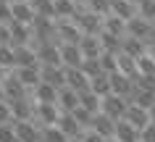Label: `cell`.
Instances as JSON below:
<instances>
[{
	"mask_svg": "<svg viewBox=\"0 0 155 142\" xmlns=\"http://www.w3.org/2000/svg\"><path fill=\"white\" fill-rule=\"evenodd\" d=\"M34 113H37V118H40L45 126L58 124V118H61V108H58V103H37Z\"/></svg>",
	"mask_w": 155,
	"mask_h": 142,
	"instance_id": "5bb4252c",
	"label": "cell"
},
{
	"mask_svg": "<svg viewBox=\"0 0 155 142\" xmlns=\"http://www.w3.org/2000/svg\"><path fill=\"white\" fill-rule=\"evenodd\" d=\"M74 3H76V5H84V3H87V0H74Z\"/></svg>",
	"mask_w": 155,
	"mask_h": 142,
	"instance_id": "db71d44e",
	"label": "cell"
},
{
	"mask_svg": "<svg viewBox=\"0 0 155 142\" xmlns=\"http://www.w3.org/2000/svg\"><path fill=\"white\" fill-rule=\"evenodd\" d=\"M100 45H103V53H113V55H118V53H124V37H118V34H110V32H100Z\"/></svg>",
	"mask_w": 155,
	"mask_h": 142,
	"instance_id": "603a6c76",
	"label": "cell"
},
{
	"mask_svg": "<svg viewBox=\"0 0 155 142\" xmlns=\"http://www.w3.org/2000/svg\"><path fill=\"white\" fill-rule=\"evenodd\" d=\"M100 63H103V71H105V74L118 71V55H113V53H103V55H100Z\"/></svg>",
	"mask_w": 155,
	"mask_h": 142,
	"instance_id": "f35d334b",
	"label": "cell"
},
{
	"mask_svg": "<svg viewBox=\"0 0 155 142\" xmlns=\"http://www.w3.org/2000/svg\"><path fill=\"white\" fill-rule=\"evenodd\" d=\"M66 87H71L76 92H84V90H90V76L84 74L82 68H66Z\"/></svg>",
	"mask_w": 155,
	"mask_h": 142,
	"instance_id": "9a60e30c",
	"label": "cell"
},
{
	"mask_svg": "<svg viewBox=\"0 0 155 142\" xmlns=\"http://www.w3.org/2000/svg\"><path fill=\"white\" fill-rule=\"evenodd\" d=\"M11 3H21V0H11Z\"/></svg>",
	"mask_w": 155,
	"mask_h": 142,
	"instance_id": "11a10c76",
	"label": "cell"
},
{
	"mask_svg": "<svg viewBox=\"0 0 155 142\" xmlns=\"http://www.w3.org/2000/svg\"><path fill=\"white\" fill-rule=\"evenodd\" d=\"M3 90H5V97H8V100H18V97H26V84L18 79L16 71H8V76L3 79Z\"/></svg>",
	"mask_w": 155,
	"mask_h": 142,
	"instance_id": "8992f818",
	"label": "cell"
},
{
	"mask_svg": "<svg viewBox=\"0 0 155 142\" xmlns=\"http://www.w3.org/2000/svg\"><path fill=\"white\" fill-rule=\"evenodd\" d=\"M11 11H13V21L18 24H34V18H37V11L29 0H21V3H11Z\"/></svg>",
	"mask_w": 155,
	"mask_h": 142,
	"instance_id": "ba28073f",
	"label": "cell"
},
{
	"mask_svg": "<svg viewBox=\"0 0 155 142\" xmlns=\"http://www.w3.org/2000/svg\"><path fill=\"white\" fill-rule=\"evenodd\" d=\"M42 82L53 84V87H66V68L63 66H42Z\"/></svg>",
	"mask_w": 155,
	"mask_h": 142,
	"instance_id": "7402d4cb",
	"label": "cell"
},
{
	"mask_svg": "<svg viewBox=\"0 0 155 142\" xmlns=\"http://www.w3.org/2000/svg\"><path fill=\"white\" fill-rule=\"evenodd\" d=\"M37 58H40V66H63V58H61V45L53 40L40 42L37 48Z\"/></svg>",
	"mask_w": 155,
	"mask_h": 142,
	"instance_id": "277c9868",
	"label": "cell"
},
{
	"mask_svg": "<svg viewBox=\"0 0 155 142\" xmlns=\"http://www.w3.org/2000/svg\"><path fill=\"white\" fill-rule=\"evenodd\" d=\"M84 5L90 11H95V13H100V16H108L110 13V0H87Z\"/></svg>",
	"mask_w": 155,
	"mask_h": 142,
	"instance_id": "60d3db41",
	"label": "cell"
},
{
	"mask_svg": "<svg viewBox=\"0 0 155 142\" xmlns=\"http://www.w3.org/2000/svg\"><path fill=\"white\" fill-rule=\"evenodd\" d=\"M79 50H82L84 58H100V55H103L100 34H82V40H79Z\"/></svg>",
	"mask_w": 155,
	"mask_h": 142,
	"instance_id": "7c38bea8",
	"label": "cell"
},
{
	"mask_svg": "<svg viewBox=\"0 0 155 142\" xmlns=\"http://www.w3.org/2000/svg\"><path fill=\"white\" fill-rule=\"evenodd\" d=\"M150 121H153V124H155V105H153V108H150Z\"/></svg>",
	"mask_w": 155,
	"mask_h": 142,
	"instance_id": "f5cc1de1",
	"label": "cell"
},
{
	"mask_svg": "<svg viewBox=\"0 0 155 142\" xmlns=\"http://www.w3.org/2000/svg\"><path fill=\"white\" fill-rule=\"evenodd\" d=\"M92 132L103 134V137H108V140H113L116 137V118H110L108 113H95V118H92Z\"/></svg>",
	"mask_w": 155,
	"mask_h": 142,
	"instance_id": "30bf717a",
	"label": "cell"
},
{
	"mask_svg": "<svg viewBox=\"0 0 155 142\" xmlns=\"http://www.w3.org/2000/svg\"><path fill=\"white\" fill-rule=\"evenodd\" d=\"M126 108H129V100L121 97V95H116V92L105 95V97H103V105H100V111L108 113L110 118H116V121H121V118L126 116Z\"/></svg>",
	"mask_w": 155,
	"mask_h": 142,
	"instance_id": "3957f363",
	"label": "cell"
},
{
	"mask_svg": "<svg viewBox=\"0 0 155 142\" xmlns=\"http://www.w3.org/2000/svg\"><path fill=\"white\" fill-rule=\"evenodd\" d=\"M58 108L66 111V113L76 111L79 108V92L71 90V87H61V90H58Z\"/></svg>",
	"mask_w": 155,
	"mask_h": 142,
	"instance_id": "d6986e66",
	"label": "cell"
},
{
	"mask_svg": "<svg viewBox=\"0 0 155 142\" xmlns=\"http://www.w3.org/2000/svg\"><path fill=\"white\" fill-rule=\"evenodd\" d=\"M16 142H21V140H16Z\"/></svg>",
	"mask_w": 155,
	"mask_h": 142,
	"instance_id": "6f0895ef",
	"label": "cell"
},
{
	"mask_svg": "<svg viewBox=\"0 0 155 142\" xmlns=\"http://www.w3.org/2000/svg\"><path fill=\"white\" fill-rule=\"evenodd\" d=\"M103 29L110 34H118V37H126V18L116 16V13H108L103 18Z\"/></svg>",
	"mask_w": 155,
	"mask_h": 142,
	"instance_id": "484cf974",
	"label": "cell"
},
{
	"mask_svg": "<svg viewBox=\"0 0 155 142\" xmlns=\"http://www.w3.org/2000/svg\"><path fill=\"white\" fill-rule=\"evenodd\" d=\"M110 13H116V16H121L129 21L134 13H137V5L131 3V0H110Z\"/></svg>",
	"mask_w": 155,
	"mask_h": 142,
	"instance_id": "f1b7e54d",
	"label": "cell"
},
{
	"mask_svg": "<svg viewBox=\"0 0 155 142\" xmlns=\"http://www.w3.org/2000/svg\"><path fill=\"white\" fill-rule=\"evenodd\" d=\"M11 45L13 48H21V45H29V40L34 37V29L29 24H18V21H11Z\"/></svg>",
	"mask_w": 155,
	"mask_h": 142,
	"instance_id": "9c48e42d",
	"label": "cell"
},
{
	"mask_svg": "<svg viewBox=\"0 0 155 142\" xmlns=\"http://www.w3.org/2000/svg\"><path fill=\"white\" fill-rule=\"evenodd\" d=\"M11 103V111H13V121H29L32 116V105L26 97H18V100H8Z\"/></svg>",
	"mask_w": 155,
	"mask_h": 142,
	"instance_id": "83f0119b",
	"label": "cell"
},
{
	"mask_svg": "<svg viewBox=\"0 0 155 142\" xmlns=\"http://www.w3.org/2000/svg\"><path fill=\"white\" fill-rule=\"evenodd\" d=\"M55 34H58L61 45H79L84 32L76 26L74 18H55Z\"/></svg>",
	"mask_w": 155,
	"mask_h": 142,
	"instance_id": "7a4b0ae2",
	"label": "cell"
},
{
	"mask_svg": "<svg viewBox=\"0 0 155 142\" xmlns=\"http://www.w3.org/2000/svg\"><path fill=\"white\" fill-rule=\"evenodd\" d=\"M71 113H74V118L82 124V129H84V126H87V129H92V118H95V113H90V111L82 108V105H79L76 111H71Z\"/></svg>",
	"mask_w": 155,
	"mask_h": 142,
	"instance_id": "ab89813d",
	"label": "cell"
},
{
	"mask_svg": "<svg viewBox=\"0 0 155 142\" xmlns=\"http://www.w3.org/2000/svg\"><path fill=\"white\" fill-rule=\"evenodd\" d=\"M13 121V111L8 100H0V124H11Z\"/></svg>",
	"mask_w": 155,
	"mask_h": 142,
	"instance_id": "7bdbcfd3",
	"label": "cell"
},
{
	"mask_svg": "<svg viewBox=\"0 0 155 142\" xmlns=\"http://www.w3.org/2000/svg\"><path fill=\"white\" fill-rule=\"evenodd\" d=\"M16 74L26 84V90H34L42 82V66H24V68H16Z\"/></svg>",
	"mask_w": 155,
	"mask_h": 142,
	"instance_id": "44dd1931",
	"label": "cell"
},
{
	"mask_svg": "<svg viewBox=\"0 0 155 142\" xmlns=\"http://www.w3.org/2000/svg\"><path fill=\"white\" fill-rule=\"evenodd\" d=\"M0 100H8L5 97V90H3V82H0Z\"/></svg>",
	"mask_w": 155,
	"mask_h": 142,
	"instance_id": "f907efd6",
	"label": "cell"
},
{
	"mask_svg": "<svg viewBox=\"0 0 155 142\" xmlns=\"http://www.w3.org/2000/svg\"><path fill=\"white\" fill-rule=\"evenodd\" d=\"M82 71L90 76V79H95V76H100V74H105V71H103V63H100V58H84Z\"/></svg>",
	"mask_w": 155,
	"mask_h": 142,
	"instance_id": "836d02e7",
	"label": "cell"
},
{
	"mask_svg": "<svg viewBox=\"0 0 155 142\" xmlns=\"http://www.w3.org/2000/svg\"><path fill=\"white\" fill-rule=\"evenodd\" d=\"M79 105H82V108H87L90 113H100L103 97H100L97 92H92V90H84V92H79Z\"/></svg>",
	"mask_w": 155,
	"mask_h": 142,
	"instance_id": "4316f807",
	"label": "cell"
},
{
	"mask_svg": "<svg viewBox=\"0 0 155 142\" xmlns=\"http://www.w3.org/2000/svg\"><path fill=\"white\" fill-rule=\"evenodd\" d=\"M131 3H134V5H137V3H139V0H131Z\"/></svg>",
	"mask_w": 155,
	"mask_h": 142,
	"instance_id": "9f6ffc18",
	"label": "cell"
},
{
	"mask_svg": "<svg viewBox=\"0 0 155 142\" xmlns=\"http://www.w3.org/2000/svg\"><path fill=\"white\" fill-rule=\"evenodd\" d=\"M42 142H68V134L61 132L58 124H53V126H45L42 129Z\"/></svg>",
	"mask_w": 155,
	"mask_h": 142,
	"instance_id": "d6a6232c",
	"label": "cell"
},
{
	"mask_svg": "<svg viewBox=\"0 0 155 142\" xmlns=\"http://www.w3.org/2000/svg\"><path fill=\"white\" fill-rule=\"evenodd\" d=\"M124 118H126L129 124H134L139 132H142L145 126L153 124V121H150V111L142 108V105H137V103H129V108H126V116H124Z\"/></svg>",
	"mask_w": 155,
	"mask_h": 142,
	"instance_id": "52a82bcc",
	"label": "cell"
},
{
	"mask_svg": "<svg viewBox=\"0 0 155 142\" xmlns=\"http://www.w3.org/2000/svg\"><path fill=\"white\" fill-rule=\"evenodd\" d=\"M0 21L11 24L13 21V11H11V0H0Z\"/></svg>",
	"mask_w": 155,
	"mask_h": 142,
	"instance_id": "ee69618b",
	"label": "cell"
},
{
	"mask_svg": "<svg viewBox=\"0 0 155 142\" xmlns=\"http://www.w3.org/2000/svg\"><path fill=\"white\" fill-rule=\"evenodd\" d=\"M103 18H105V16H100V13L90 11L87 5H79L76 13H74V21H76V26H79L84 34H100V32H103Z\"/></svg>",
	"mask_w": 155,
	"mask_h": 142,
	"instance_id": "6da1fadb",
	"label": "cell"
},
{
	"mask_svg": "<svg viewBox=\"0 0 155 142\" xmlns=\"http://www.w3.org/2000/svg\"><path fill=\"white\" fill-rule=\"evenodd\" d=\"M16 126V137L21 142H42V129L34 126L32 121H13Z\"/></svg>",
	"mask_w": 155,
	"mask_h": 142,
	"instance_id": "4fadbf2b",
	"label": "cell"
},
{
	"mask_svg": "<svg viewBox=\"0 0 155 142\" xmlns=\"http://www.w3.org/2000/svg\"><path fill=\"white\" fill-rule=\"evenodd\" d=\"M0 63L5 68H16V53L13 45H0Z\"/></svg>",
	"mask_w": 155,
	"mask_h": 142,
	"instance_id": "d590c367",
	"label": "cell"
},
{
	"mask_svg": "<svg viewBox=\"0 0 155 142\" xmlns=\"http://www.w3.org/2000/svg\"><path fill=\"white\" fill-rule=\"evenodd\" d=\"M137 68H139V76H153L155 79V61L150 58V53H145L142 58H137Z\"/></svg>",
	"mask_w": 155,
	"mask_h": 142,
	"instance_id": "e575fe53",
	"label": "cell"
},
{
	"mask_svg": "<svg viewBox=\"0 0 155 142\" xmlns=\"http://www.w3.org/2000/svg\"><path fill=\"white\" fill-rule=\"evenodd\" d=\"M34 5V11L40 13V16H50L55 18V5H53V0H29Z\"/></svg>",
	"mask_w": 155,
	"mask_h": 142,
	"instance_id": "8d00e7d4",
	"label": "cell"
},
{
	"mask_svg": "<svg viewBox=\"0 0 155 142\" xmlns=\"http://www.w3.org/2000/svg\"><path fill=\"white\" fill-rule=\"evenodd\" d=\"M147 53H150V58L155 61V45H150V50H147Z\"/></svg>",
	"mask_w": 155,
	"mask_h": 142,
	"instance_id": "816d5d0a",
	"label": "cell"
},
{
	"mask_svg": "<svg viewBox=\"0 0 155 142\" xmlns=\"http://www.w3.org/2000/svg\"><path fill=\"white\" fill-rule=\"evenodd\" d=\"M118 71L126 74V76H131V79L137 82V76H139L137 58H131V55H126V53H118Z\"/></svg>",
	"mask_w": 155,
	"mask_h": 142,
	"instance_id": "f546056e",
	"label": "cell"
},
{
	"mask_svg": "<svg viewBox=\"0 0 155 142\" xmlns=\"http://www.w3.org/2000/svg\"><path fill=\"white\" fill-rule=\"evenodd\" d=\"M150 29H153V21H147V18L139 16V13H134V16L126 21V34H131V37L147 40V37H150Z\"/></svg>",
	"mask_w": 155,
	"mask_h": 142,
	"instance_id": "8fae6325",
	"label": "cell"
},
{
	"mask_svg": "<svg viewBox=\"0 0 155 142\" xmlns=\"http://www.w3.org/2000/svg\"><path fill=\"white\" fill-rule=\"evenodd\" d=\"M8 71H11V68H5V66H3V63H0V82H3V79L8 76Z\"/></svg>",
	"mask_w": 155,
	"mask_h": 142,
	"instance_id": "c3c4849f",
	"label": "cell"
},
{
	"mask_svg": "<svg viewBox=\"0 0 155 142\" xmlns=\"http://www.w3.org/2000/svg\"><path fill=\"white\" fill-rule=\"evenodd\" d=\"M116 142H139V129L134 124H129L126 118L116 121Z\"/></svg>",
	"mask_w": 155,
	"mask_h": 142,
	"instance_id": "ac0fdd59",
	"label": "cell"
},
{
	"mask_svg": "<svg viewBox=\"0 0 155 142\" xmlns=\"http://www.w3.org/2000/svg\"><path fill=\"white\" fill-rule=\"evenodd\" d=\"M139 142H155V124L145 126V129L139 132Z\"/></svg>",
	"mask_w": 155,
	"mask_h": 142,
	"instance_id": "f6af8a7d",
	"label": "cell"
},
{
	"mask_svg": "<svg viewBox=\"0 0 155 142\" xmlns=\"http://www.w3.org/2000/svg\"><path fill=\"white\" fill-rule=\"evenodd\" d=\"M147 42H150V45H155V24H153V29H150V37H147Z\"/></svg>",
	"mask_w": 155,
	"mask_h": 142,
	"instance_id": "681fc988",
	"label": "cell"
},
{
	"mask_svg": "<svg viewBox=\"0 0 155 142\" xmlns=\"http://www.w3.org/2000/svg\"><path fill=\"white\" fill-rule=\"evenodd\" d=\"M61 58H63L66 68H82V63H84L79 45H61Z\"/></svg>",
	"mask_w": 155,
	"mask_h": 142,
	"instance_id": "e0dca14e",
	"label": "cell"
},
{
	"mask_svg": "<svg viewBox=\"0 0 155 142\" xmlns=\"http://www.w3.org/2000/svg\"><path fill=\"white\" fill-rule=\"evenodd\" d=\"M147 50H150V42H147V40H142V37H131V34L124 37V53H126V55H131V58H142Z\"/></svg>",
	"mask_w": 155,
	"mask_h": 142,
	"instance_id": "2e32d148",
	"label": "cell"
},
{
	"mask_svg": "<svg viewBox=\"0 0 155 142\" xmlns=\"http://www.w3.org/2000/svg\"><path fill=\"white\" fill-rule=\"evenodd\" d=\"M137 13L145 16L147 21H155V0H139L137 3Z\"/></svg>",
	"mask_w": 155,
	"mask_h": 142,
	"instance_id": "74e56055",
	"label": "cell"
},
{
	"mask_svg": "<svg viewBox=\"0 0 155 142\" xmlns=\"http://www.w3.org/2000/svg\"><path fill=\"white\" fill-rule=\"evenodd\" d=\"M13 53H16V68H24V66H40L37 50H34V48H29V45L13 48Z\"/></svg>",
	"mask_w": 155,
	"mask_h": 142,
	"instance_id": "ffe728a7",
	"label": "cell"
},
{
	"mask_svg": "<svg viewBox=\"0 0 155 142\" xmlns=\"http://www.w3.org/2000/svg\"><path fill=\"white\" fill-rule=\"evenodd\" d=\"M0 45H11V26L0 21Z\"/></svg>",
	"mask_w": 155,
	"mask_h": 142,
	"instance_id": "bcb514c9",
	"label": "cell"
},
{
	"mask_svg": "<svg viewBox=\"0 0 155 142\" xmlns=\"http://www.w3.org/2000/svg\"><path fill=\"white\" fill-rule=\"evenodd\" d=\"M134 87H137V82H134L131 76L121 74V71H113V74H110V92H116V95H121V97L129 100Z\"/></svg>",
	"mask_w": 155,
	"mask_h": 142,
	"instance_id": "5b68a950",
	"label": "cell"
},
{
	"mask_svg": "<svg viewBox=\"0 0 155 142\" xmlns=\"http://www.w3.org/2000/svg\"><path fill=\"white\" fill-rule=\"evenodd\" d=\"M90 90L97 92L100 97L110 95V74H100V76H95V79H90Z\"/></svg>",
	"mask_w": 155,
	"mask_h": 142,
	"instance_id": "1f68e13d",
	"label": "cell"
},
{
	"mask_svg": "<svg viewBox=\"0 0 155 142\" xmlns=\"http://www.w3.org/2000/svg\"><path fill=\"white\" fill-rule=\"evenodd\" d=\"M53 5H55V18H74L79 8L74 0H53Z\"/></svg>",
	"mask_w": 155,
	"mask_h": 142,
	"instance_id": "4dcf8cb0",
	"label": "cell"
},
{
	"mask_svg": "<svg viewBox=\"0 0 155 142\" xmlns=\"http://www.w3.org/2000/svg\"><path fill=\"white\" fill-rule=\"evenodd\" d=\"M34 100L37 103H58V87L48 82H40L34 87Z\"/></svg>",
	"mask_w": 155,
	"mask_h": 142,
	"instance_id": "d4e9b609",
	"label": "cell"
},
{
	"mask_svg": "<svg viewBox=\"0 0 155 142\" xmlns=\"http://www.w3.org/2000/svg\"><path fill=\"white\" fill-rule=\"evenodd\" d=\"M16 126H13V121L11 124H0V142H16Z\"/></svg>",
	"mask_w": 155,
	"mask_h": 142,
	"instance_id": "b9f144b4",
	"label": "cell"
},
{
	"mask_svg": "<svg viewBox=\"0 0 155 142\" xmlns=\"http://www.w3.org/2000/svg\"><path fill=\"white\" fill-rule=\"evenodd\" d=\"M58 126H61V132L68 134V140L71 137H79L82 134V124L74 118V113H66V111H61V118H58Z\"/></svg>",
	"mask_w": 155,
	"mask_h": 142,
	"instance_id": "cb8c5ba5",
	"label": "cell"
},
{
	"mask_svg": "<svg viewBox=\"0 0 155 142\" xmlns=\"http://www.w3.org/2000/svg\"><path fill=\"white\" fill-rule=\"evenodd\" d=\"M84 142H110V140H108V137H103V134H97V132H92V129H90V134L84 137Z\"/></svg>",
	"mask_w": 155,
	"mask_h": 142,
	"instance_id": "7dc6e473",
	"label": "cell"
}]
</instances>
